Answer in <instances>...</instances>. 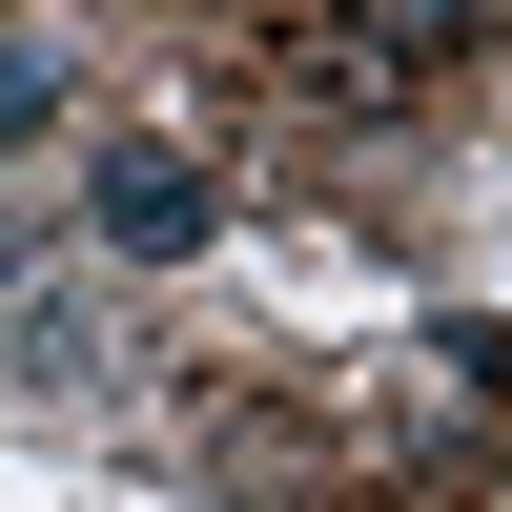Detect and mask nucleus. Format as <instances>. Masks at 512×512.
<instances>
[{"label": "nucleus", "mask_w": 512, "mask_h": 512, "mask_svg": "<svg viewBox=\"0 0 512 512\" xmlns=\"http://www.w3.org/2000/svg\"><path fill=\"white\" fill-rule=\"evenodd\" d=\"M103 246H144V267L205 246V164H185V144H103Z\"/></svg>", "instance_id": "f257e3e1"}, {"label": "nucleus", "mask_w": 512, "mask_h": 512, "mask_svg": "<svg viewBox=\"0 0 512 512\" xmlns=\"http://www.w3.org/2000/svg\"><path fill=\"white\" fill-rule=\"evenodd\" d=\"M369 21H390V41H410V62H451V41H472V21H492V0H369Z\"/></svg>", "instance_id": "f03ea898"}]
</instances>
